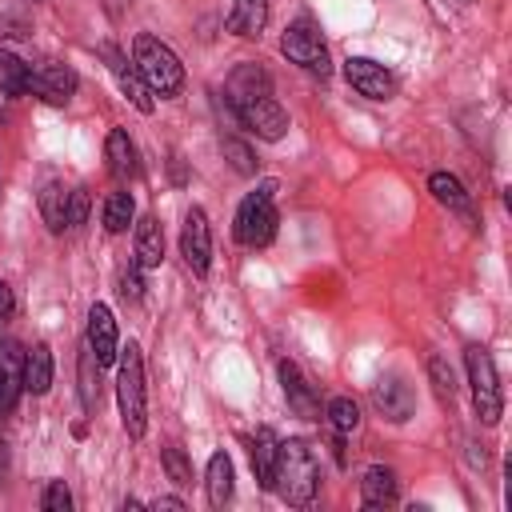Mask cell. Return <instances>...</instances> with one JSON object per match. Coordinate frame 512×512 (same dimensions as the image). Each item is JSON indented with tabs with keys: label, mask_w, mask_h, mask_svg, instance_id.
I'll return each instance as SVG.
<instances>
[{
	"label": "cell",
	"mask_w": 512,
	"mask_h": 512,
	"mask_svg": "<svg viewBox=\"0 0 512 512\" xmlns=\"http://www.w3.org/2000/svg\"><path fill=\"white\" fill-rule=\"evenodd\" d=\"M232 112H236V120H240L248 132H256L260 140H284V132H288V112H284L272 96H260V100L236 104Z\"/></svg>",
	"instance_id": "obj_8"
},
{
	"label": "cell",
	"mask_w": 512,
	"mask_h": 512,
	"mask_svg": "<svg viewBox=\"0 0 512 512\" xmlns=\"http://www.w3.org/2000/svg\"><path fill=\"white\" fill-rule=\"evenodd\" d=\"M140 268H160L164 260V228L156 216H144L136 224V256H132Z\"/></svg>",
	"instance_id": "obj_21"
},
{
	"label": "cell",
	"mask_w": 512,
	"mask_h": 512,
	"mask_svg": "<svg viewBox=\"0 0 512 512\" xmlns=\"http://www.w3.org/2000/svg\"><path fill=\"white\" fill-rule=\"evenodd\" d=\"M140 272H144V268H140L136 260L120 272V296H124V300H140V296H144V280H140Z\"/></svg>",
	"instance_id": "obj_34"
},
{
	"label": "cell",
	"mask_w": 512,
	"mask_h": 512,
	"mask_svg": "<svg viewBox=\"0 0 512 512\" xmlns=\"http://www.w3.org/2000/svg\"><path fill=\"white\" fill-rule=\"evenodd\" d=\"M124 4H128V0H108V12H112V20H120V16H124Z\"/></svg>",
	"instance_id": "obj_38"
},
{
	"label": "cell",
	"mask_w": 512,
	"mask_h": 512,
	"mask_svg": "<svg viewBox=\"0 0 512 512\" xmlns=\"http://www.w3.org/2000/svg\"><path fill=\"white\" fill-rule=\"evenodd\" d=\"M268 24V0H236L232 12L224 16V28L236 32V36H260Z\"/></svg>",
	"instance_id": "obj_18"
},
{
	"label": "cell",
	"mask_w": 512,
	"mask_h": 512,
	"mask_svg": "<svg viewBox=\"0 0 512 512\" xmlns=\"http://www.w3.org/2000/svg\"><path fill=\"white\" fill-rule=\"evenodd\" d=\"M40 508L44 512H72V492L64 480H48L40 492Z\"/></svg>",
	"instance_id": "obj_33"
},
{
	"label": "cell",
	"mask_w": 512,
	"mask_h": 512,
	"mask_svg": "<svg viewBox=\"0 0 512 512\" xmlns=\"http://www.w3.org/2000/svg\"><path fill=\"white\" fill-rule=\"evenodd\" d=\"M428 380H432L440 404H452V396H456V380H452V368H448L440 356H428Z\"/></svg>",
	"instance_id": "obj_29"
},
{
	"label": "cell",
	"mask_w": 512,
	"mask_h": 512,
	"mask_svg": "<svg viewBox=\"0 0 512 512\" xmlns=\"http://www.w3.org/2000/svg\"><path fill=\"white\" fill-rule=\"evenodd\" d=\"M204 488H208V504L212 508L228 504V496H232V460H228V452H212L208 472H204Z\"/></svg>",
	"instance_id": "obj_24"
},
{
	"label": "cell",
	"mask_w": 512,
	"mask_h": 512,
	"mask_svg": "<svg viewBox=\"0 0 512 512\" xmlns=\"http://www.w3.org/2000/svg\"><path fill=\"white\" fill-rule=\"evenodd\" d=\"M372 404H376L392 424H404V420L412 416V408H416V392H412L396 372H388V376H380V380L372 384Z\"/></svg>",
	"instance_id": "obj_11"
},
{
	"label": "cell",
	"mask_w": 512,
	"mask_h": 512,
	"mask_svg": "<svg viewBox=\"0 0 512 512\" xmlns=\"http://www.w3.org/2000/svg\"><path fill=\"white\" fill-rule=\"evenodd\" d=\"M160 464H164V472H168L172 484H180V488L192 484V464H188V456H184L176 444H168V448L160 452Z\"/></svg>",
	"instance_id": "obj_28"
},
{
	"label": "cell",
	"mask_w": 512,
	"mask_h": 512,
	"mask_svg": "<svg viewBox=\"0 0 512 512\" xmlns=\"http://www.w3.org/2000/svg\"><path fill=\"white\" fill-rule=\"evenodd\" d=\"M104 52V60H108V68H112V76H116V84H120V92L140 108V112H152V92H148V84L140 80V72H136V64H128V56L116 48V44H104L100 48Z\"/></svg>",
	"instance_id": "obj_12"
},
{
	"label": "cell",
	"mask_w": 512,
	"mask_h": 512,
	"mask_svg": "<svg viewBox=\"0 0 512 512\" xmlns=\"http://www.w3.org/2000/svg\"><path fill=\"white\" fill-rule=\"evenodd\" d=\"M76 72L68 68V64H44L40 72H32V88L28 92H36L44 104H68L72 100V92H76Z\"/></svg>",
	"instance_id": "obj_14"
},
{
	"label": "cell",
	"mask_w": 512,
	"mask_h": 512,
	"mask_svg": "<svg viewBox=\"0 0 512 512\" xmlns=\"http://www.w3.org/2000/svg\"><path fill=\"white\" fill-rule=\"evenodd\" d=\"M276 452H280L276 432L272 428H256V436H252V472H256L260 488H272V480H276Z\"/></svg>",
	"instance_id": "obj_19"
},
{
	"label": "cell",
	"mask_w": 512,
	"mask_h": 512,
	"mask_svg": "<svg viewBox=\"0 0 512 512\" xmlns=\"http://www.w3.org/2000/svg\"><path fill=\"white\" fill-rule=\"evenodd\" d=\"M152 508H172V512H180L184 500H180V496H160V500H152Z\"/></svg>",
	"instance_id": "obj_37"
},
{
	"label": "cell",
	"mask_w": 512,
	"mask_h": 512,
	"mask_svg": "<svg viewBox=\"0 0 512 512\" xmlns=\"http://www.w3.org/2000/svg\"><path fill=\"white\" fill-rule=\"evenodd\" d=\"M68 196H72V188H64L60 180H48L40 188V216H44V224L52 232H64L68 228Z\"/></svg>",
	"instance_id": "obj_23"
},
{
	"label": "cell",
	"mask_w": 512,
	"mask_h": 512,
	"mask_svg": "<svg viewBox=\"0 0 512 512\" xmlns=\"http://www.w3.org/2000/svg\"><path fill=\"white\" fill-rule=\"evenodd\" d=\"M180 256L188 260V268L196 276L208 272V264H212V228H208L204 208H188L184 228H180Z\"/></svg>",
	"instance_id": "obj_9"
},
{
	"label": "cell",
	"mask_w": 512,
	"mask_h": 512,
	"mask_svg": "<svg viewBox=\"0 0 512 512\" xmlns=\"http://www.w3.org/2000/svg\"><path fill=\"white\" fill-rule=\"evenodd\" d=\"M116 400H120V424L132 440L144 436L148 428V400H144V356L140 344L128 340V348H120V364H116Z\"/></svg>",
	"instance_id": "obj_3"
},
{
	"label": "cell",
	"mask_w": 512,
	"mask_h": 512,
	"mask_svg": "<svg viewBox=\"0 0 512 512\" xmlns=\"http://www.w3.org/2000/svg\"><path fill=\"white\" fill-rule=\"evenodd\" d=\"M280 52L292 60V64H300V68H308V72H328V48H324V40H320V32L312 28V24H292L284 36H280Z\"/></svg>",
	"instance_id": "obj_6"
},
{
	"label": "cell",
	"mask_w": 512,
	"mask_h": 512,
	"mask_svg": "<svg viewBox=\"0 0 512 512\" xmlns=\"http://www.w3.org/2000/svg\"><path fill=\"white\" fill-rule=\"evenodd\" d=\"M328 424H332L336 432H352V428L360 424V408H356L348 396H336V400H328Z\"/></svg>",
	"instance_id": "obj_30"
},
{
	"label": "cell",
	"mask_w": 512,
	"mask_h": 512,
	"mask_svg": "<svg viewBox=\"0 0 512 512\" xmlns=\"http://www.w3.org/2000/svg\"><path fill=\"white\" fill-rule=\"evenodd\" d=\"M280 388H284V400L288 408L300 416V420H320V400H316V388L308 384V376L292 364V360H280Z\"/></svg>",
	"instance_id": "obj_10"
},
{
	"label": "cell",
	"mask_w": 512,
	"mask_h": 512,
	"mask_svg": "<svg viewBox=\"0 0 512 512\" xmlns=\"http://www.w3.org/2000/svg\"><path fill=\"white\" fill-rule=\"evenodd\" d=\"M344 80H348L360 96H368V100H392V96H396V76H392L384 64L368 60V56H348V60H344Z\"/></svg>",
	"instance_id": "obj_7"
},
{
	"label": "cell",
	"mask_w": 512,
	"mask_h": 512,
	"mask_svg": "<svg viewBox=\"0 0 512 512\" xmlns=\"http://www.w3.org/2000/svg\"><path fill=\"white\" fill-rule=\"evenodd\" d=\"M92 368H96V356L84 348V356H80V400H84V408L100 404V384L92 380Z\"/></svg>",
	"instance_id": "obj_32"
},
{
	"label": "cell",
	"mask_w": 512,
	"mask_h": 512,
	"mask_svg": "<svg viewBox=\"0 0 512 512\" xmlns=\"http://www.w3.org/2000/svg\"><path fill=\"white\" fill-rule=\"evenodd\" d=\"M360 500H364V508H384V504H392V500H396V472L384 468V464L364 468Z\"/></svg>",
	"instance_id": "obj_20"
},
{
	"label": "cell",
	"mask_w": 512,
	"mask_h": 512,
	"mask_svg": "<svg viewBox=\"0 0 512 512\" xmlns=\"http://www.w3.org/2000/svg\"><path fill=\"white\" fill-rule=\"evenodd\" d=\"M464 368H468L476 416H480L484 424H496V420L504 416V392H500V376H496V364H492L488 348L472 344V348L464 352Z\"/></svg>",
	"instance_id": "obj_5"
},
{
	"label": "cell",
	"mask_w": 512,
	"mask_h": 512,
	"mask_svg": "<svg viewBox=\"0 0 512 512\" xmlns=\"http://www.w3.org/2000/svg\"><path fill=\"white\" fill-rule=\"evenodd\" d=\"M32 88V68L12 56V52H0V92L4 96H24Z\"/></svg>",
	"instance_id": "obj_25"
},
{
	"label": "cell",
	"mask_w": 512,
	"mask_h": 512,
	"mask_svg": "<svg viewBox=\"0 0 512 512\" xmlns=\"http://www.w3.org/2000/svg\"><path fill=\"white\" fill-rule=\"evenodd\" d=\"M132 64H136V72H140V80L148 84L152 96H176L184 88V64L152 32H140L132 40Z\"/></svg>",
	"instance_id": "obj_2"
},
{
	"label": "cell",
	"mask_w": 512,
	"mask_h": 512,
	"mask_svg": "<svg viewBox=\"0 0 512 512\" xmlns=\"http://www.w3.org/2000/svg\"><path fill=\"white\" fill-rule=\"evenodd\" d=\"M276 180H260L236 208V220H232V236L248 248H260L276 236Z\"/></svg>",
	"instance_id": "obj_4"
},
{
	"label": "cell",
	"mask_w": 512,
	"mask_h": 512,
	"mask_svg": "<svg viewBox=\"0 0 512 512\" xmlns=\"http://www.w3.org/2000/svg\"><path fill=\"white\" fill-rule=\"evenodd\" d=\"M132 212H136V204H132V192H112L108 200H104V228L116 236V232H124L128 224H132Z\"/></svg>",
	"instance_id": "obj_27"
},
{
	"label": "cell",
	"mask_w": 512,
	"mask_h": 512,
	"mask_svg": "<svg viewBox=\"0 0 512 512\" xmlns=\"http://www.w3.org/2000/svg\"><path fill=\"white\" fill-rule=\"evenodd\" d=\"M272 488L288 500V504H312L316 488H320V464L312 456V448L304 440H280L276 452V480Z\"/></svg>",
	"instance_id": "obj_1"
},
{
	"label": "cell",
	"mask_w": 512,
	"mask_h": 512,
	"mask_svg": "<svg viewBox=\"0 0 512 512\" xmlns=\"http://www.w3.org/2000/svg\"><path fill=\"white\" fill-rule=\"evenodd\" d=\"M88 352L96 356V364H112V360L120 356L116 320H112L108 304H92V308H88Z\"/></svg>",
	"instance_id": "obj_13"
},
{
	"label": "cell",
	"mask_w": 512,
	"mask_h": 512,
	"mask_svg": "<svg viewBox=\"0 0 512 512\" xmlns=\"http://www.w3.org/2000/svg\"><path fill=\"white\" fill-rule=\"evenodd\" d=\"M220 148H224V156L232 160V168H236L240 176H252V172H256V156H252V148H248L244 140L224 136V140H220Z\"/></svg>",
	"instance_id": "obj_31"
},
{
	"label": "cell",
	"mask_w": 512,
	"mask_h": 512,
	"mask_svg": "<svg viewBox=\"0 0 512 512\" xmlns=\"http://www.w3.org/2000/svg\"><path fill=\"white\" fill-rule=\"evenodd\" d=\"M104 156H108V172H112L116 180H132V176L140 172V164H136V144L128 140L124 128H112V132H108Z\"/></svg>",
	"instance_id": "obj_17"
},
{
	"label": "cell",
	"mask_w": 512,
	"mask_h": 512,
	"mask_svg": "<svg viewBox=\"0 0 512 512\" xmlns=\"http://www.w3.org/2000/svg\"><path fill=\"white\" fill-rule=\"evenodd\" d=\"M260 96H272L268 72H264L260 64H252V60L236 64L232 76H228V100H232V108H236V104H248V100H260Z\"/></svg>",
	"instance_id": "obj_15"
},
{
	"label": "cell",
	"mask_w": 512,
	"mask_h": 512,
	"mask_svg": "<svg viewBox=\"0 0 512 512\" xmlns=\"http://www.w3.org/2000/svg\"><path fill=\"white\" fill-rule=\"evenodd\" d=\"M24 392V356L16 344H0V412H12Z\"/></svg>",
	"instance_id": "obj_16"
},
{
	"label": "cell",
	"mask_w": 512,
	"mask_h": 512,
	"mask_svg": "<svg viewBox=\"0 0 512 512\" xmlns=\"http://www.w3.org/2000/svg\"><path fill=\"white\" fill-rule=\"evenodd\" d=\"M16 312V296H12V288L0 280V320H8Z\"/></svg>",
	"instance_id": "obj_36"
},
{
	"label": "cell",
	"mask_w": 512,
	"mask_h": 512,
	"mask_svg": "<svg viewBox=\"0 0 512 512\" xmlns=\"http://www.w3.org/2000/svg\"><path fill=\"white\" fill-rule=\"evenodd\" d=\"M84 220H88V192L72 188V196H68V228H80Z\"/></svg>",
	"instance_id": "obj_35"
},
{
	"label": "cell",
	"mask_w": 512,
	"mask_h": 512,
	"mask_svg": "<svg viewBox=\"0 0 512 512\" xmlns=\"http://www.w3.org/2000/svg\"><path fill=\"white\" fill-rule=\"evenodd\" d=\"M428 188H432V196L440 200V204H448V208H468V192H464V184L452 176V172H432L428 176Z\"/></svg>",
	"instance_id": "obj_26"
},
{
	"label": "cell",
	"mask_w": 512,
	"mask_h": 512,
	"mask_svg": "<svg viewBox=\"0 0 512 512\" xmlns=\"http://www.w3.org/2000/svg\"><path fill=\"white\" fill-rule=\"evenodd\" d=\"M24 388L44 396L52 388V348L48 344H32L24 352Z\"/></svg>",
	"instance_id": "obj_22"
}]
</instances>
